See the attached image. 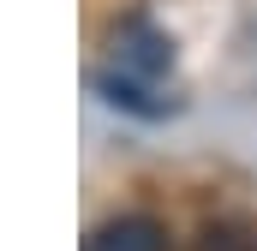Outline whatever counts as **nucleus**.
<instances>
[{"label": "nucleus", "mask_w": 257, "mask_h": 251, "mask_svg": "<svg viewBox=\"0 0 257 251\" xmlns=\"http://www.w3.org/2000/svg\"><path fill=\"white\" fill-rule=\"evenodd\" d=\"M168 72H174V42H168L150 18H120L114 36H108V72H102L96 84H102V96H108L114 108L144 114V120H162V114L180 108Z\"/></svg>", "instance_id": "1"}, {"label": "nucleus", "mask_w": 257, "mask_h": 251, "mask_svg": "<svg viewBox=\"0 0 257 251\" xmlns=\"http://www.w3.org/2000/svg\"><path fill=\"white\" fill-rule=\"evenodd\" d=\"M84 251H168V233L150 215H114L84 233Z\"/></svg>", "instance_id": "2"}, {"label": "nucleus", "mask_w": 257, "mask_h": 251, "mask_svg": "<svg viewBox=\"0 0 257 251\" xmlns=\"http://www.w3.org/2000/svg\"><path fill=\"white\" fill-rule=\"evenodd\" d=\"M197 251H257V245H251V233H245V227L215 221V227H203V233H197Z\"/></svg>", "instance_id": "3"}]
</instances>
